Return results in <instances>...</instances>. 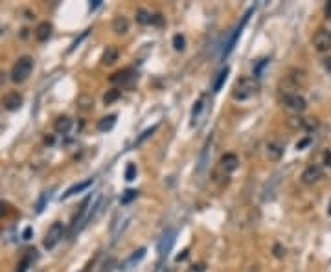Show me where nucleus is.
<instances>
[{
  "label": "nucleus",
  "mask_w": 331,
  "mask_h": 272,
  "mask_svg": "<svg viewBox=\"0 0 331 272\" xmlns=\"http://www.w3.org/2000/svg\"><path fill=\"white\" fill-rule=\"evenodd\" d=\"M322 65H324V68H326L328 72H331V55H330V57H326V59L322 61Z\"/></svg>",
  "instance_id": "f704fd0d"
},
{
  "label": "nucleus",
  "mask_w": 331,
  "mask_h": 272,
  "mask_svg": "<svg viewBox=\"0 0 331 272\" xmlns=\"http://www.w3.org/2000/svg\"><path fill=\"white\" fill-rule=\"evenodd\" d=\"M318 127V120L316 118H304V131H313Z\"/></svg>",
  "instance_id": "c756f323"
},
{
  "label": "nucleus",
  "mask_w": 331,
  "mask_h": 272,
  "mask_svg": "<svg viewBox=\"0 0 331 272\" xmlns=\"http://www.w3.org/2000/svg\"><path fill=\"white\" fill-rule=\"evenodd\" d=\"M70 129H72V120H70V116L63 114V116H57V118H55V121H53V131H55V133L67 135Z\"/></svg>",
  "instance_id": "2eb2a0df"
},
{
  "label": "nucleus",
  "mask_w": 331,
  "mask_h": 272,
  "mask_svg": "<svg viewBox=\"0 0 331 272\" xmlns=\"http://www.w3.org/2000/svg\"><path fill=\"white\" fill-rule=\"evenodd\" d=\"M75 107H77V111H81V113H89L92 111V107H94V98L89 96V94H81L77 101H75Z\"/></svg>",
  "instance_id": "f3484780"
},
{
  "label": "nucleus",
  "mask_w": 331,
  "mask_h": 272,
  "mask_svg": "<svg viewBox=\"0 0 331 272\" xmlns=\"http://www.w3.org/2000/svg\"><path fill=\"white\" fill-rule=\"evenodd\" d=\"M284 153H285V147L284 144H280V142H269V144L265 145V155H267V159L272 160V162H278L282 157H284Z\"/></svg>",
  "instance_id": "f8f14e48"
},
{
  "label": "nucleus",
  "mask_w": 331,
  "mask_h": 272,
  "mask_svg": "<svg viewBox=\"0 0 331 272\" xmlns=\"http://www.w3.org/2000/svg\"><path fill=\"white\" fill-rule=\"evenodd\" d=\"M116 125V114H109V116H103L101 120L98 121V131L99 133H107V131H111V129Z\"/></svg>",
  "instance_id": "6ab92c4d"
},
{
  "label": "nucleus",
  "mask_w": 331,
  "mask_h": 272,
  "mask_svg": "<svg viewBox=\"0 0 331 272\" xmlns=\"http://www.w3.org/2000/svg\"><path fill=\"white\" fill-rule=\"evenodd\" d=\"M136 197H138V191H136V189H127V191L123 193V197H121V204H129L131 201H135Z\"/></svg>",
  "instance_id": "cd10ccee"
},
{
  "label": "nucleus",
  "mask_w": 331,
  "mask_h": 272,
  "mask_svg": "<svg viewBox=\"0 0 331 272\" xmlns=\"http://www.w3.org/2000/svg\"><path fill=\"white\" fill-rule=\"evenodd\" d=\"M120 96H121V92L118 91V89H113V91H109L105 96H103V103H105V105H113L114 101L120 99Z\"/></svg>",
  "instance_id": "b1692460"
},
{
  "label": "nucleus",
  "mask_w": 331,
  "mask_h": 272,
  "mask_svg": "<svg viewBox=\"0 0 331 272\" xmlns=\"http://www.w3.org/2000/svg\"><path fill=\"white\" fill-rule=\"evenodd\" d=\"M324 13H326V17H328V19H331V2H328V4H326V8H324Z\"/></svg>",
  "instance_id": "c9c22d12"
},
{
  "label": "nucleus",
  "mask_w": 331,
  "mask_h": 272,
  "mask_svg": "<svg viewBox=\"0 0 331 272\" xmlns=\"http://www.w3.org/2000/svg\"><path fill=\"white\" fill-rule=\"evenodd\" d=\"M252 11H254V9H248L247 13H245V17L241 19V24H237V28L232 31V35H230L228 43L225 45V50H223V57H226V55L234 50V46H236V43H237V39H239V35H241V30H243V28H245V24L248 23V17L252 15Z\"/></svg>",
  "instance_id": "9d476101"
},
{
  "label": "nucleus",
  "mask_w": 331,
  "mask_h": 272,
  "mask_svg": "<svg viewBox=\"0 0 331 272\" xmlns=\"http://www.w3.org/2000/svg\"><path fill=\"white\" fill-rule=\"evenodd\" d=\"M239 167V159L234 153H225L219 159L217 167L213 169V181L215 182H226L230 179V175Z\"/></svg>",
  "instance_id": "7ed1b4c3"
},
{
  "label": "nucleus",
  "mask_w": 331,
  "mask_h": 272,
  "mask_svg": "<svg viewBox=\"0 0 331 272\" xmlns=\"http://www.w3.org/2000/svg\"><path fill=\"white\" fill-rule=\"evenodd\" d=\"M6 208H8L6 204H0V215H4V213H6Z\"/></svg>",
  "instance_id": "58836bf2"
},
{
  "label": "nucleus",
  "mask_w": 331,
  "mask_h": 272,
  "mask_svg": "<svg viewBox=\"0 0 331 272\" xmlns=\"http://www.w3.org/2000/svg\"><path fill=\"white\" fill-rule=\"evenodd\" d=\"M186 272H206V265L195 263V265H191V267H188V271Z\"/></svg>",
  "instance_id": "2f4dec72"
},
{
  "label": "nucleus",
  "mask_w": 331,
  "mask_h": 272,
  "mask_svg": "<svg viewBox=\"0 0 331 272\" xmlns=\"http://www.w3.org/2000/svg\"><path fill=\"white\" fill-rule=\"evenodd\" d=\"M99 2H101V0H94V2H92V4H91V8H92V9H94V8H98V6H99Z\"/></svg>",
  "instance_id": "ea45409f"
},
{
  "label": "nucleus",
  "mask_w": 331,
  "mask_h": 272,
  "mask_svg": "<svg viewBox=\"0 0 331 272\" xmlns=\"http://www.w3.org/2000/svg\"><path fill=\"white\" fill-rule=\"evenodd\" d=\"M173 48L177 52H184V48H186V39H184V35H181V33L173 35Z\"/></svg>",
  "instance_id": "393cba45"
},
{
  "label": "nucleus",
  "mask_w": 331,
  "mask_h": 272,
  "mask_svg": "<svg viewBox=\"0 0 331 272\" xmlns=\"http://www.w3.org/2000/svg\"><path fill=\"white\" fill-rule=\"evenodd\" d=\"M30 261H31V257L30 256H26L23 259V261H21V263H19V267H17V271L15 272H26V269H28V265H30Z\"/></svg>",
  "instance_id": "7c9ffc66"
},
{
  "label": "nucleus",
  "mask_w": 331,
  "mask_h": 272,
  "mask_svg": "<svg viewBox=\"0 0 331 272\" xmlns=\"http://www.w3.org/2000/svg\"><path fill=\"white\" fill-rule=\"evenodd\" d=\"M136 23L140 26H147V24H153V15H151L147 9H138L136 11Z\"/></svg>",
  "instance_id": "aec40b11"
},
{
  "label": "nucleus",
  "mask_w": 331,
  "mask_h": 272,
  "mask_svg": "<svg viewBox=\"0 0 331 272\" xmlns=\"http://www.w3.org/2000/svg\"><path fill=\"white\" fill-rule=\"evenodd\" d=\"M118 59H120V50L116 46H107L105 50H103V55H101V65L111 67Z\"/></svg>",
  "instance_id": "4468645a"
},
{
  "label": "nucleus",
  "mask_w": 331,
  "mask_h": 272,
  "mask_svg": "<svg viewBox=\"0 0 331 272\" xmlns=\"http://www.w3.org/2000/svg\"><path fill=\"white\" fill-rule=\"evenodd\" d=\"M228 74H230V68H228V67H225L223 70H221V72H219L217 79H215V83H213V89H212V92H219V91H221V87L225 85Z\"/></svg>",
  "instance_id": "412c9836"
},
{
  "label": "nucleus",
  "mask_w": 331,
  "mask_h": 272,
  "mask_svg": "<svg viewBox=\"0 0 331 272\" xmlns=\"http://www.w3.org/2000/svg\"><path fill=\"white\" fill-rule=\"evenodd\" d=\"M136 173H138V169H136L135 164H129L127 169H125V181H135L136 179Z\"/></svg>",
  "instance_id": "c85d7f7f"
},
{
  "label": "nucleus",
  "mask_w": 331,
  "mask_h": 272,
  "mask_svg": "<svg viewBox=\"0 0 331 272\" xmlns=\"http://www.w3.org/2000/svg\"><path fill=\"white\" fill-rule=\"evenodd\" d=\"M136 79V72L133 70V68H121V70H118V72H114L113 76L109 77V81L113 85H129L133 83Z\"/></svg>",
  "instance_id": "9b49d317"
},
{
  "label": "nucleus",
  "mask_w": 331,
  "mask_h": 272,
  "mask_svg": "<svg viewBox=\"0 0 331 272\" xmlns=\"http://www.w3.org/2000/svg\"><path fill=\"white\" fill-rule=\"evenodd\" d=\"M267 63H269V59H260V63H258V67L254 68V77H256L258 74H260V72L263 70V67H265V65H267Z\"/></svg>",
  "instance_id": "72a5a7b5"
},
{
  "label": "nucleus",
  "mask_w": 331,
  "mask_h": 272,
  "mask_svg": "<svg viewBox=\"0 0 331 272\" xmlns=\"http://www.w3.org/2000/svg\"><path fill=\"white\" fill-rule=\"evenodd\" d=\"M186 256H188V250H184V254L177 256V261H182V259H186Z\"/></svg>",
  "instance_id": "4c0bfd02"
},
{
  "label": "nucleus",
  "mask_w": 331,
  "mask_h": 272,
  "mask_svg": "<svg viewBox=\"0 0 331 272\" xmlns=\"http://www.w3.org/2000/svg\"><path fill=\"white\" fill-rule=\"evenodd\" d=\"M260 92V81L254 76L239 77L232 89V98L236 101H247V99L254 98Z\"/></svg>",
  "instance_id": "f03ea898"
},
{
  "label": "nucleus",
  "mask_w": 331,
  "mask_h": 272,
  "mask_svg": "<svg viewBox=\"0 0 331 272\" xmlns=\"http://www.w3.org/2000/svg\"><path fill=\"white\" fill-rule=\"evenodd\" d=\"M113 31L116 35H125L129 31V21L125 17H116L113 21Z\"/></svg>",
  "instance_id": "a211bd4d"
},
{
  "label": "nucleus",
  "mask_w": 331,
  "mask_h": 272,
  "mask_svg": "<svg viewBox=\"0 0 331 272\" xmlns=\"http://www.w3.org/2000/svg\"><path fill=\"white\" fill-rule=\"evenodd\" d=\"M274 256L278 257V259H282V257L285 256V249H284L282 245H274Z\"/></svg>",
  "instance_id": "473e14b6"
},
{
  "label": "nucleus",
  "mask_w": 331,
  "mask_h": 272,
  "mask_svg": "<svg viewBox=\"0 0 331 272\" xmlns=\"http://www.w3.org/2000/svg\"><path fill=\"white\" fill-rule=\"evenodd\" d=\"M145 256V249H140L138 250V252H136V254H133V256L129 257L127 261H125V265H123V269H129V267H131V265L133 263H138V261H140V259H142V257Z\"/></svg>",
  "instance_id": "a878e982"
},
{
  "label": "nucleus",
  "mask_w": 331,
  "mask_h": 272,
  "mask_svg": "<svg viewBox=\"0 0 331 272\" xmlns=\"http://www.w3.org/2000/svg\"><path fill=\"white\" fill-rule=\"evenodd\" d=\"M311 45L318 53H326L331 50V28H318L311 37Z\"/></svg>",
  "instance_id": "423d86ee"
},
{
  "label": "nucleus",
  "mask_w": 331,
  "mask_h": 272,
  "mask_svg": "<svg viewBox=\"0 0 331 272\" xmlns=\"http://www.w3.org/2000/svg\"><path fill=\"white\" fill-rule=\"evenodd\" d=\"M23 96L19 94V92L11 91V92H6L4 96H2V99H0V105L4 107L6 111H9V113H13V111H19L21 107H23Z\"/></svg>",
  "instance_id": "1a4fd4ad"
},
{
  "label": "nucleus",
  "mask_w": 331,
  "mask_h": 272,
  "mask_svg": "<svg viewBox=\"0 0 331 272\" xmlns=\"http://www.w3.org/2000/svg\"><path fill=\"white\" fill-rule=\"evenodd\" d=\"M330 213H331V204H330Z\"/></svg>",
  "instance_id": "79ce46f5"
},
{
  "label": "nucleus",
  "mask_w": 331,
  "mask_h": 272,
  "mask_svg": "<svg viewBox=\"0 0 331 272\" xmlns=\"http://www.w3.org/2000/svg\"><path fill=\"white\" fill-rule=\"evenodd\" d=\"M31 72H33V57L30 55H23V57H19L15 61V65L11 68V81L13 83H24L28 77L31 76Z\"/></svg>",
  "instance_id": "20e7f679"
},
{
  "label": "nucleus",
  "mask_w": 331,
  "mask_h": 272,
  "mask_svg": "<svg viewBox=\"0 0 331 272\" xmlns=\"http://www.w3.org/2000/svg\"><path fill=\"white\" fill-rule=\"evenodd\" d=\"M92 186V179H87V181L79 182V184H74L72 188H68L65 193H63V197H61V201H65V199H70L72 195H75V193H81V191H85L87 188H91Z\"/></svg>",
  "instance_id": "dca6fc26"
},
{
  "label": "nucleus",
  "mask_w": 331,
  "mask_h": 272,
  "mask_svg": "<svg viewBox=\"0 0 331 272\" xmlns=\"http://www.w3.org/2000/svg\"><path fill=\"white\" fill-rule=\"evenodd\" d=\"M52 31H53L52 23L45 21V23L37 24V28H35V31H33V35H35V39H37L39 43H46L48 39L52 37Z\"/></svg>",
  "instance_id": "ddd939ff"
},
{
  "label": "nucleus",
  "mask_w": 331,
  "mask_h": 272,
  "mask_svg": "<svg viewBox=\"0 0 331 272\" xmlns=\"http://www.w3.org/2000/svg\"><path fill=\"white\" fill-rule=\"evenodd\" d=\"M203 109H204V98H201L193 105V111H191V125H195L197 121H199V116L203 113Z\"/></svg>",
  "instance_id": "4be33fe9"
},
{
  "label": "nucleus",
  "mask_w": 331,
  "mask_h": 272,
  "mask_svg": "<svg viewBox=\"0 0 331 272\" xmlns=\"http://www.w3.org/2000/svg\"><path fill=\"white\" fill-rule=\"evenodd\" d=\"M153 24H158V26H160V24H162V15H155V17H153Z\"/></svg>",
  "instance_id": "e433bc0d"
},
{
  "label": "nucleus",
  "mask_w": 331,
  "mask_h": 272,
  "mask_svg": "<svg viewBox=\"0 0 331 272\" xmlns=\"http://www.w3.org/2000/svg\"><path fill=\"white\" fill-rule=\"evenodd\" d=\"M287 127L294 129V131H304V118H300V116H289L287 118Z\"/></svg>",
  "instance_id": "5701e85b"
},
{
  "label": "nucleus",
  "mask_w": 331,
  "mask_h": 272,
  "mask_svg": "<svg viewBox=\"0 0 331 272\" xmlns=\"http://www.w3.org/2000/svg\"><path fill=\"white\" fill-rule=\"evenodd\" d=\"M307 83V74L306 70L302 68H289L285 72V76L280 79V92L282 96L285 94H298V91H302Z\"/></svg>",
  "instance_id": "f257e3e1"
},
{
  "label": "nucleus",
  "mask_w": 331,
  "mask_h": 272,
  "mask_svg": "<svg viewBox=\"0 0 331 272\" xmlns=\"http://www.w3.org/2000/svg\"><path fill=\"white\" fill-rule=\"evenodd\" d=\"M157 125H153V127H149V129H145V131H143L142 135L138 136V138H136V142H135V145H140L143 142V140H147V138H149V136H153L155 135V133H157Z\"/></svg>",
  "instance_id": "bb28decb"
},
{
  "label": "nucleus",
  "mask_w": 331,
  "mask_h": 272,
  "mask_svg": "<svg viewBox=\"0 0 331 272\" xmlns=\"http://www.w3.org/2000/svg\"><path fill=\"white\" fill-rule=\"evenodd\" d=\"M280 101H282V105L285 107L289 113H293L294 116H300V114L307 109V101H306V98L300 96V94H285V96L280 98Z\"/></svg>",
  "instance_id": "39448f33"
},
{
  "label": "nucleus",
  "mask_w": 331,
  "mask_h": 272,
  "mask_svg": "<svg viewBox=\"0 0 331 272\" xmlns=\"http://www.w3.org/2000/svg\"><path fill=\"white\" fill-rule=\"evenodd\" d=\"M63 235H65V227H63V223H53L52 227L48 228L45 239H43V247H45L46 250L55 249L57 243L63 239Z\"/></svg>",
  "instance_id": "0eeeda50"
},
{
  "label": "nucleus",
  "mask_w": 331,
  "mask_h": 272,
  "mask_svg": "<svg viewBox=\"0 0 331 272\" xmlns=\"http://www.w3.org/2000/svg\"><path fill=\"white\" fill-rule=\"evenodd\" d=\"M30 234H31V230H30V228H28V230L24 232V239H30Z\"/></svg>",
  "instance_id": "a19ab883"
},
{
  "label": "nucleus",
  "mask_w": 331,
  "mask_h": 272,
  "mask_svg": "<svg viewBox=\"0 0 331 272\" xmlns=\"http://www.w3.org/2000/svg\"><path fill=\"white\" fill-rule=\"evenodd\" d=\"M322 175H324L322 167L316 166V164H309V166L302 171L300 181H302V184H306V186H313L316 182H320Z\"/></svg>",
  "instance_id": "6e6552de"
}]
</instances>
